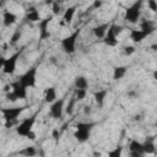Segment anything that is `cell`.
Returning a JSON list of instances; mask_svg holds the SVG:
<instances>
[{
	"label": "cell",
	"instance_id": "6da1fadb",
	"mask_svg": "<svg viewBox=\"0 0 157 157\" xmlns=\"http://www.w3.org/2000/svg\"><path fill=\"white\" fill-rule=\"evenodd\" d=\"M25 107H7V108H1L0 112L5 119V128H11L13 123L17 120V118L22 114L25 110Z\"/></svg>",
	"mask_w": 157,
	"mask_h": 157
},
{
	"label": "cell",
	"instance_id": "7a4b0ae2",
	"mask_svg": "<svg viewBox=\"0 0 157 157\" xmlns=\"http://www.w3.org/2000/svg\"><path fill=\"white\" fill-rule=\"evenodd\" d=\"M80 33H81V31L80 29H76L71 34L66 36L65 38H63L60 40V45H61L63 50L66 54H74L75 53V50H76V42L78 39Z\"/></svg>",
	"mask_w": 157,
	"mask_h": 157
},
{
	"label": "cell",
	"instance_id": "3957f363",
	"mask_svg": "<svg viewBox=\"0 0 157 157\" xmlns=\"http://www.w3.org/2000/svg\"><path fill=\"white\" fill-rule=\"evenodd\" d=\"M142 2H144V0H137L125 10L124 18L128 22H130V23H137L139 22L140 15H141V9H142Z\"/></svg>",
	"mask_w": 157,
	"mask_h": 157
},
{
	"label": "cell",
	"instance_id": "277c9868",
	"mask_svg": "<svg viewBox=\"0 0 157 157\" xmlns=\"http://www.w3.org/2000/svg\"><path fill=\"white\" fill-rule=\"evenodd\" d=\"M23 53V49H20L18 52L13 53L12 55H10L9 58L5 59L4 66H2V72L5 75H12L16 70V65H17V60L20 59L21 54Z\"/></svg>",
	"mask_w": 157,
	"mask_h": 157
},
{
	"label": "cell",
	"instance_id": "5b68a950",
	"mask_svg": "<svg viewBox=\"0 0 157 157\" xmlns=\"http://www.w3.org/2000/svg\"><path fill=\"white\" fill-rule=\"evenodd\" d=\"M36 117H37V115L34 114V115H32V117L25 118V119L16 126V134L20 135V136L26 137V135H27L31 130H33V125H34V123H36Z\"/></svg>",
	"mask_w": 157,
	"mask_h": 157
},
{
	"label": "cell",
	"instance_id": "8992f818",
	"mask_svg": "<svg viewBox=\"0 0 157 157\" xmlns=\"http://www.w3.org/2000/svg\"><path fill=\"white\" fill-rule=\"evenodd\" d=\"M36 76H37V67L33 66L31 69H28L25 74H22L18 78V81L25 86V87H34L36 86Z\"/></svg>",
	"mask_w": 157,
	"mask_h": 157
},
{
	"label": "cell",
	"instance_id": "52a82bcc",
	"mask_svg": "<svg viewBox=\"0 0 157 157\" xmlns=\"http://www.w3.org/2000/svg\"><path fill=\"white\" fill-rule=\"evenodd\" d=\"M64 103H65V98H56L53 103H50L49 107V114L52 118L54 119H60L63 118L64 114Z\"/></svg>",
	"mask_w": 157,
	"mask_h": 157
},
{
	"label": "cell",
	"instance_id": "ba28073f",
	"mask_svg": "<svg viewBox=\"0 0 157 157\" xmlns=\"http://www.w3.org/2000/svg\"><path fill=\"white\" fill-rule=\"evenodd\" d=\"M52 20H53V15L52 16H47L44 18H40V21L37 22L38 23V28H39V39L40 40H45V39H48L50 37V32H49L48 27H49V23L52 22Z\"/></svg>",
	"mask_w": 157,
	"mask_h": 157
},
{
	"label": "cell",
	"instance_id": "9c48e42d",
	"mask_svg": "<svg viewBox=\"0 0 157 157\" xmlns=\"http://www.w3.org/2000/svg\"><path fill=\"white\" fill-rule=\"evenodd\" d=\"M129 151H130V156L131 157H142L145 155L142 142H140L137 140H131L130 141V144H129Z\"/></svg>",
	"mask_w": 157,
	"mask_h": 157
},
{
	"label": "cell",
	"instance_id": "30bf717a",
	"mask_svg": "<svg viewBox=\"0 0 157 157\" xmlns=\"http://www.w3.org/2000/svg\"><path fill=\"white\" fill-rule=\"evenodd\" d=\"M11 91L15 93L17 99H25L27 97V87H25L18 80L11 83Z\"/></svg>",
	"mask_w": 157,
	"mask_h": 157
},
{
	"label": "cell",
	"instance_id": "8fae6325",
	"mask_svg": "<svg viewBox=\"0 0 157 157\" xmlns=\"http://www.w3.org/2000/svg\"><path fill=\"white\" fill-rule=\"evenodd\" d=\"M91 131L92 130H90V129H83V128H78V129H76L75 130V132H74V137L78 141V142H86L88 139H90V136H91Z\"/></svg>",
	"mask_w": 157,
	"mask_h": 157
},
{
	"label": "cell",
	"instance_id": "7c38bea8",
	"mask_svg": "<svg viewBox=\"0 0 157 157\" xmlns=\"http://www.w3.org/2000/svg\"><path fill=\"white\" fill-rule=\"evenodd\" d=\"M140 29H142L144 32L147 33V36H150L156 29V22L152 20H142L140 22Z\"/></svg>",
	"mask_w": 157,
	"mask_h": 157
},
{
	"label": "cell",
	"instance_id": "4fadbf2b",
	"mask_svg": "<svg viewBox=\"0 0 157 157\" xmlns=\"http://www.w3.org/2000/svg\"><path fill=\"white\" fill-rule=\"evenodd\" d=\"M146 37H148L147 36V33L146 32H144L142 29H131L130 31V39L134 42V43H140V42H142Z\"/></svg>",
	"mask_w": 157,
	"mask_h": 157
},
{
	"label": "cell",
	"instance_id": "5bb4252c",
	"mask_svg": "<svg viewBox=\"0 0 157 157\" xmlns=\"http://www.w3.org/2000/svg\"><path fill=\"white\" fill-rule=\"evenodd\" d=\"M108 27H109V23H102V25H98V26H96V27L92 29V33H93V36H94L96 38H98V39H103L104 36H105V33H107Z\"/></svg>",
	"mask_w": 157,
	"mask_h": 157
},
{
	"label": "cell",
	"instance_id": "9a60e30c",
	"mask_svg": "<svg viewBox=\"0 0 157 157\" xmlns=\"http://www.w3.org/2000/svg\"><path fill=\"white\" fill-rule=\"evenodd\" d=\"M16 20H17V16L11 11H5L4 15H2V23H4L5 27L12 26L16 22Z\"/></svg>",
	"mask_w": 157,
	"mask_h": 157
},
{
	"label": "cell",
	"instance_id": "2e32d148",
	"mask_svg": "<svg viewBox=\"0 0 157 157\" xmlns=\"http://www.w3.org/2000/svg\"><path fill=\"white\" fill-rule=\"evenodd\" d=\"M55 99H56V90H55V87L50 86V87H48V88L45 90V92H44V102L50 104V103H53Z\"/></svg>",
	"mask_w": 157,
	"mask_h": 157
},
{
	"label": "cell",
	"instance_id": "e0dca14e",
	"mask_svg": "<svg viewBox=\"0 0 157 157\" xmlns=\"http://www.w3.org/2000/svg\"><path fill=\"white\" fill-rule=\"evenodd\" d=\"M107 93H108L107 90H99V91L94 92L93 98H94V102H96V104L98 107H102L103 105V103L105 101V97H107Z\"/></svg>",
	"mask_w": 157,
	"mask_h": 157
},
{
	"label": "cell",
	"instance_id": "ac0fdd59",
	"mask_svg": "<svg viewBox=\"0 0 157 157\" xmlns=\"http://www.w3.org/2000/svg\"><path fill=\"white\" fill-rule=\"evenodd\" d=\"M76 6L74 5V6H69L65 11H64V13H63V20H64V22L65 23H70L71 21H72V18H74V16H75V12H76Z\"/></svg>",
	"mask_w": 157,
	"mask_h": 157
},
{
	"label": "cell",
	"instance_id": "d6986e66",
	"mask_svg": "<svg viewBox=\"0 0 157 157\" xmlns=\"http://www.w3.org/2000/svg\"><path fill=\"white\" fill-rule=\"evenodd\" d=\"M26 20L28 22H39L40 21V15L36 10V7H29L28 9V12L26 15Z\"/></svg>",
	"mask_w": 157,
	"mask_h": 157
},
{
	"label": "cell",
	"instance_id": "ffe728a7",
	"mask_svg": "<svg viewBox=\"0 0 157 157\" xmlns=\"http://www.w3.org/2000/svg\"><path fill=\"white\" fill-rule=\"evenodd\" d=\"M128 72V66H117L113 70V80L118 81L120 78H123Z\"/></svg>",
	"mask_w": 157,
	"mask_h": 157
},
{
	"label": "cell",
	"instance_id": "44dd1931",
	"mask_svg": "<svg viewBox=\"0 0 157 157\" xmlns=\"http://www.w3.org/2000/svg\"><path fill=\"white\" fill-rule=\"evenodd\" d=\"M74 85H75L76 88H83V90H86V88L88 87V81H87V78H86L85 76L78 75V76L75 77Z\"/></svg>",
	"mask_w": 157,
	"mask_h": 157
},
{
	"label": "cell",
	"instance_id": "7402d4cb",
	"mask_svg": "<svg viewBox=\"0 0 157 157\" xmlns=\"http://www.w3.org/2000/svg\"><path fill=\"white\" fill-rule=\"evenodd\" d=\"M123 29H124V27H123V26L117 25V23H112V25H109V27H108V29H107V33H108V34H112V36L118 37V36L123 32Z\"/></svg>",
	"mask_w": 157,
	"mask_h": 157
},
{
	"label": "cell",
	"instance_id": "603a6c76",
	"mask_svg": "<svg viewBox=\"0 0 157 157\" xmlns=\"http://www.w3.org/2000/svg\"><path fill=\"white\" fill-rule=\"evenodd\" d=\"M117 38H118V37H115V36H112V34L105 33V36H104V38H103V42H104V44L108 45V47H115V45L118 44V39H117Z\"/></svg>",
	"mask_w": 157,
	"mask_h": 157
},
{
	"label": "cell",
	"instance_id": "cb8c5ba5",
	"mask_svg": "<svg viewBox=\"0 0 157 157\" xmlns=\"http://www.w3.org/2000/svg\"><path fill=\"white\" fill-rule=\"evenodd\" d=\"M142 146H144L145 155H150V153L155 152V142H153V140H146V142H144Z\"/></svg>",
	"mask_w": 157,
	"mask_h": 157
},
{
	"label": "cell",
	"instance_id": "d4e9b609",
	"mask_svg": "<svg viewBox=\"0 0 157 157\" xmlns=\"http://www.w3.org/2000/svg\"><path fill=\"white\" fill-rule=\"evenodd\" d=\"M75 104H76V98H75V97L70 98V99H69V102H67V104H66V107H64L65 113H66V114H69V115H71V114L74 113Z\"/></svg>",
	"mask_w": 157,
	"mask_h": 157
},
{
	"label": "cell",
	"instance_id": "484cf974",
	"mask_svg": "<svg viewBox=\"0 0 157 157\" xmlns=\"http://www.w3.org/2000/svg\"><path fill=\"white\" fill-rule=\"evenodd\" d=\"M20 153L29 157V156H34V155L37 153V150H36V147H33V146H28V147H25L22 151H20Z\"/></svg>",
	"mask_w": 157,
	"mask_h": 157
},
{
	"label": "cell",
	"instance_id": "4316f807",
	"mask_svg": "<svg viewBox=\"0 0 157 157\" xmlns=\"http://www.w3.org/2000/svg\"><path fill=\"white\" fill-rule=\"evenodd\" d=\"M86 94H87V91L83 90V88H76V91H75V98H76V101H83L85 97H86Z\"/></svg>",
	"mask_w": 157,
	"mask_h": 157
},
{
	"label": "cell",
	"instance_id": "83f0119b",
	"mask_svg": "<svg viewBox=\"0 0 157 157\" xmlns=\"http://www.w3.org/2000/svg\"><path fill=\"white\" fill-rule=\"evenodd\" d=\"M52 12H53V16L55 15H59L61 12V4L56 2L55 0L52 2Z\"/></svg>",
	"mask_w": 157,
	"mask_h": 157
},
{
	"label": "cell",
	"instance_id": "f1b7e54d",
	"mask_svg": "<svg viewBox=\"0 0 157 157\" xmlns=\"http://www.w3.org/2000/svg\"><path fill=\"white\" fill-rule=\"evenodd\" d=\"M21 36H22V32L20 31V29H16L15 32H13V34L11 36V44H16L18 40H20V38H21Z\"/></svg>",
	"mask_w": 157,
	"mask_h": 157
},
{
	"label": "cell",
	"instance_id": "f546056e",
	"mask_svg": "<svg viewBox=\"0 0 157 157\" xmlns=\"http://www.w3.org/2000/svg\"><path fill=\"white\" fill-rule=\"evenodd\" d=\"M121 152H123V147L118 146V147H115L113 151H109V152H108V156H109V157H119V156L121 155Z\"/></svg>",
	"mask_w": 157,
	"mask_h": 157
},
{
	"label": "cell",
	"instance_id": "4dcf8cb0",
	"mask_svg": "<svg viewBox=\"0 0 157 157\" xmlns=\"http://www.w3.org/2000/svg\"><path fill=\"white\" fill-rule=\"evenodd\" d=\"M135 47H132V45H126V47H124V49H123V53H124V55L125 56H130L131 54H134L135 53Z\"/></svg>",
	"mask_w": 157,
	"mask_h": 157
},
{
	"label": "cell",
	"instance_id": "1f68e13d",
	"mask_svg": "<svg viewBox=\"0 0 157 157\" xmlns=\"http://www.w3.org/2000/svg\"><path fill=\"white\" fill-rule=\"evenodd\" d=\"M147 7L152 12H156L157 11V1L156 0H147Z\"/></svg>",
	"mask_w": 157,
	"mask_h": 157
},
{
	"label": "cell",
	"instance_id": "d6a6232c",
	"mask_svg": "<svg viewBox=\"0 0 157 157\" xmlns=\"http://www.w3.org/2000/svg\"><path fill=\"white\" fill-rule=\"evenodd\" d=\"M5 98H6L7 101H10V102H16V101H17V98H16V96H15V93H13L12 91L5 93Z\"/></svg>",
	"mask_w": 157,
	"mask_h": 157
},
{
	"label": "cell",
	"instance_id": "836d02e7",
	"mask_svg": "<svg viewBox=\"0 0 157 157\" xmlns=\"http://www.w3.org/2000/svg\"><path fill=\"white\" fill-rule=\"evenodd\" d=\"M59 136H60L59 130H58V129H54V130L52 131V137H53L55 141H58V140H59Z\"/></svg>",
	"mask_w": 157,
	"mask_h": 157
},
{
	"label": "cell",
	"instance_id": "e575fe53",
	"mask_svg": "<svg viewBox=\"0 0 157 157\" xmlns=\"http://www.w3.org/2000/svg\"><path fill=\"white\" fill-rule=\"evenodd\" d=\"M102 5H103V0H94L93 4H92V7L93 9H99Z\"/></svg>",
	"mask_w": 157,
	"mask_h": 157
},
{
	"label": "cell",
	"instance_id": "d590c367",
	"mask_svg": "<svg viewBox=\"0 0 157 157\" xmlns=\"http://www.w3.org/2000/svg\"><path fill=\"white\" fill-rule=\"evenodd\" d=\"M83 113H85L86 115H90V114L92 113V107H91V105H85V107H83Z\"/></svg>",
	"mask_w": 157,
	"mask_h": 157
},
{
	"label": "cell",
	"instance_id": "8d00e7d4",
	"mask_svg": "<svg viewBox=\"0 0 157 157\" xmlns=\"http://www.w3.org/2000/svg\"><path fill=\"white\" fill-rule=\"evenodd\" d=\"M128 97H130V98H136V97H137V92L134 91V90H130V91H128Z\"/></svg>",
	"mask_w": 157,
	"mask_h": 157
},
{
	"label": "cell",
	"instance_id": "74e56055",
	"mask_svg": "<svg viewBox=\"0 0 157 157\" xmlns=\"http://www.w3.org/2000/svg\"><path fill=\"white\" fill-rule=\"evenodd\" d=\"M26 137H27V139H29V140H34V139H36V132H34L33 130H31V131L26 135Z\"/></svg>",
	"mask_w": 157,
	"mask_h": 157
},
{
	"label": "cell",
	"instance_id": "f35d334b",
	"mask_svg": "<svg viewBox=\"0 0 157 157\" xmlns=\"http://www.w3.org/2000/svg\"><path fill=\"white\" fill-rule=\"evenodd\" d=\"M2 90H4V92H5V93L10 92V91H11V83H7V85H5Z\"/></svg>",
	"mask_w": 157,
	"mask_h": 157
},
{
	"label": "cell",
	"instance_id": "ab89813d",
	"mask_svg": "<svg viewBox=\"0 0 157 157\" xmlns=\"http://www.w3.org/2000/svg\"><path fill=\"white\" fill-rule=\"evenodd\" d=\"M5 56H2V55H0V69H2V66H4V63H5Z\"/></svg>",
	"mask_w": 157,
	"mask_h": 157
},
{
	"label": "cell",
	"instance_id": "60d3db41",
	"mask_svg": "<svg viewBox=\"0 0 157 157\" xmlns=\"http://www.w3.org/2000/svg\"><path fill=\"white\" fill-rule=\"evenodd\" d=\"M142 119V117H141V114H136L135 117H134V120H136V121H140Z\"/></svg>",
	"mask_w": 157,
	"mask_h": 157
},
{
	"label": "cell",
	"instance_id": "b9f144b4",
	"mask_svg": "<svg viewBox=\"0 0 157 157\" xmlns=\"http://www.w3.org/2000/svg\"><path fill=\"white\" fill-rule=\"evenodd\" d=\"M50 61H52L53 64H55V63H56V60H55V58H50Z\"/></svg>",
	"mask_w": 157,
	"mask_h": 157
},
{
	"label": "cell",
	"instance_id": "7bdbcfd3",
	"mask_svg": "<svg viewBox=\"0 0 157 157\" xmlns=\"http://www.w3.org/2000/svg\"><path fill=\"white\" fill-rule=\"evenodd\" d=\"M2 5H4V0H0V10L2 9Z\"/></svg>",
	"mask_w": 157,
	"mask_h": 157
},
{
	"label": "cell",
	"instance_id": "ee69618b",
	"mask_svg": "<svg viewBox=\"0 0 157 157\" xmlns=\"http://www.w3.org/2000/svg\"><path fill=\"white\" fill-rule=\"evenodd\" d=\"M55 1H56V2H59V4H63L65 0H55Z\"/></svg>",
	"mask_w": 157,
	"mask_h": 157
}]
</instances>
